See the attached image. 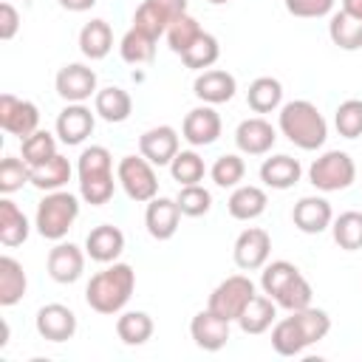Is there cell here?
<instances>
[{"mask_svg":"<svg viewBox=\"0 0 362 362\" xmlns=\"http://www.w3.org/2000/svg\"><path fill=\"white\" fill-rule=\"evenodd\" d=\"M136 288V272L127 263H110L85 286V303L96 314H119Z\"/></svg>","mask_w":362,"mask_h":362,"instance_id":"obj_1","label":"cell"},{"mask_svg":"<svg viewBox=\"0 0 362 362\" xmlns=\"http://www.w3.org/2000/svg\"><path fill=\"white\" fill-rule=\"evenodd\" d=\"M280 133L300 150H317L328 139V122L320 113V107L308 99H294L280 107L277 116Z\"/></svg>","mask_w":362,"mask_h":362,"instance_id":"obj_2","label":"cell"},{"mask_svg":"<svg viewBox=\"0 0 362 362\" xmlns=\"http://www.w3.org/2000/svg\"><path fill=\"white\" fill-rule=\"evenodd\" d=\"M76 173H79V198L85 204L102 206L113 198L119 178H113V156L107 147H102V144L85 147L79 153Z\"/></svg>","mask_w":362,"mask_h":362,"instance_id":"obj_3","label":"cell"},{"mask_svg":"<svg viewBox=\"0 0 362 362\" xmlns=\"http://www.w3.org/2000/svg\"><path fill=\"white\" fill-rule=\"evenodd\" d=\"M79 218V198L65 189L45 192V198L37 204L34 226L45 240H62L74 221Z\"/></svg>","mask_w":362,"mask_h":362,"instance_id":"obj_4","label":"cell"},{"mask_svg":"<svg viewBox=\"0 0 362 362\" xmlns=\"http://www.w3.org/2000/svg\"><path fill=\"white\" fill-rule=\"evenodd\" d=\"M308 181L320 192H339L356 181V164L345 150H328L308 167Z\"/></svg>","mask_w":362,"mask_h":362,"instance_id":"obj_5","label":"cell"},{"mask_svg":"<svg viewBox=\"0 0 362 362\" xmlns=\"http://www.w3.org/2000/svg\"><path fill=\"white\" fill-rule=\"evenodd\" d=\"M116 178L124 189V195L136 204H147L158 195V178L153 164L144 156H124L116 167Z\"/></svg>","mask_w":362,"mask_h":362,"instance_id":"obj_6","label":"cell"},{"mask_svg":"<svg viewBox=\"0 0 362 362\" xmlns=\"http://www.w3.org/2000/svg\"><path fill=\"white\" fill-rule=\"evenodd\" d=\"M255 297V283L246 277V274H232L226 280H221L212 294H209V303L206 308H212L215 314L226 317L229 322H235L240 317V311L249 305V300Z\"/></svg>","mask_w":362,"mask_h":362,"instance_id":"obj_7","label":"cell"},{"mask_svg":"<svg viewBox=\"0 0 362 362\" xmlns=\"http://www.w3.org/2000/svg\"><path fill=\"white\" fill-rule=\"evenodd\" d=\"M181 14H187V0H144L133 14V28L158 40Z\"/></svg>","mask_w":362,"mask_h":362,"instance_id":"obj_8","label":"cell"},{"mask_svg":"<svg viewBox=\"0 0 362 362\" xmlns=\"http://www.w3.org/2000/svg\"><path fill=\"white\" fill-rule=\"evenodd\" d=\"M0 127L11 136H17L20 141L28 139L34 130H40V110L34 102L20 99L14 93H3L0 96Z\"/></svg>","mask_w":362,"mask_h":362,"instance_id":"obj_9","label":"cell"},{"mask_svg":"<svg viewBox=\"0 0 362 362\" xmlns=\"http://www.w3.org/2000/svg\"><path fill=\"white\" fill-rule=\"evenodd\" d=\"M269 255H272V238L266 229L260 226H249L238 235L235 240V249H232V257H235V266L243 269V272H257L269 263Z\"/></svg>","mask_w":362,"mask_h":362,"instance_id":"obj_10","label":"cell"},{"mask_svg":"<svg viewBox=\"0 0 362 362\" xmlns=\"http://www.w3.org/2000/svg\"><path fill=\"white\" fill-rule=\"evenodd\" d=\"M54 88L65 102H85V99L96 96V90H99L96 88V71L82 65V62H68L57 71Z\"/></svg>","mask_w":362,"mask_h":362,"instance_id":"obj_11","label":"cell"},{"mask_svg":"<svg viewBox=\"0 0 362 362\" xmlns=\"http://www.w3.org/2000/svg\"><path fill=\"white\" fill-rule=\"evenodd\" d=\"M93 124H96V110L90 113L85 102H68L57 116V136L62 144L76 147L93 133Z\"/></svg>","mask_w":362,"mask_h":362,"instance_id":"obj_12","label":"cell"},{"mask_svg":"<svg viewBox=\"0 0 362 362\" xmlns=\"http://www.w3.org/2000/svg\"><path fill=\"white\" fill-rule=\"evenodd\" d=\"M178 133L170 124L150 127L139 136V153L153 164V167H170V161L178 156Z\"/></svg>","mask_w":362,"mask_h":362,"instance_id":"obj_13","label":"cell"},{"mask_svg":"<svg viewBox=\"0 0 362 362\" xmlns=\"http://www.w3.org/2000/svg\"><path fill=\"white\" fill-rule=\"evenodd\" d=\"M181 136H184V141L192 144V147L215 144L218 136H221V116H218V110H215L212 105L192 107V110L184 116Z\"/></svg>","mask_w":362,"mask_h":362,"instance_id":"obj_14","label":"cell"},{"mask_svg":"<svg viewBox=\"0 0 362 362\" xmlns=\"http://www.w3.org/2000/svg\"><path fill=\"white\" fill-rule=\"evenodd\" d=\"M37 334L48 342H68L76 334V314L62 303H48L37 311Z\"/></svg>","mask_w":362,"mask_h":362,"instance_id":"obj_15","label":"cell"},{"mask_svg":"<svg viewBox=\"0 0 362 362\" xmlns=\"http://www.w3.org/2000/svg\"><path fill=\"white\" fill-rule=\"evenodd\" d=\"M229 320L215 314L212 308H204L189 322V337L201 351H221L229 342Z\"/></svg>","mask_w":362,"mask_h":362,"instance_id":"obj_16","label":"cell"},{"mask_svg":"<svg viewBox=\"0 0 362 362\" xmlns=\"http://www.w3.org/2000/svg\"><path fill=\"white\" fill-rule=\"evenodd\" d=\"M85 255L88 252H82L76 243L57 240V246L48 252V263H45L51 280L54 283H62V286L76 283L82 277V272H85Z\"/></svg>","mask_w":362,"mask_h":362,"instance_id":"obj_17","label":"cell"},{"mask_svg":"<svg viewBox=\"0 0 362 362\" xmlns=\"http://www.w3.org/2000/svg\"><path fill=\"white\" fill-rule=\"evenodd\" d=\"M291 221H294V226H297L300 232H305V235H320V232H325V229L331 226L334 209H331V204H328L322 195H305V198H300V201L294 204Z\"/></svg>","mask_w":362,"mask_h":362,"instance_id":"obj_18","label":"cell"},{"mask_svg":"<svg viewBox=\"0 0 362 362\" xmlns=\"http://www.w3.org/2000/svg\"><path fill=\"white\" fill-rule=\"evenodd\" d=\"M274 141H277V133L263 116L243 119L235 130V144L246 156H266L274 147Z\"/></svg>","mask_w":362,"mask_h":362,"instance_id":"obj_19","label":"cell"},{"mask_svg":"<svg viewBox=\"0 0 362 362\" xmlns=\"http://www.w3.org/2000/svg\"><path fill=\"white\" fill-rule=\"evenodd\" d=\"M178 221H181V209L175 198H161L156 195L153 201H147V212H144V226L150 232V238L156 240H170L178 232Z\"/></svg>","mask_w":362,"mask_h":362,"instance_id":"obj_20","label":"cell"},{"mask_svg":"<svg viewBox=\"0 0 362 362\" xmlns=\"http://www.w3.org/2000/svg\"><path fill=\"white\" fill-rule=\"evenodd\" d=\"M238 90V82L229 71H221V68H209V71H201L192 82V93L204 102V105H223L235 96Z\"/></svg>","mask_w":362,"mask_h":362,"instance_id":"obj_21","label":"cell"},{"mask_svg":"<svg viewBox=\"0 0 362 362\" xmlns=\"http://www.w3.org/2000/svg\"><path fill=\"white\" fill-rule=\"evenodd\" d=\"M85 252L96 263H116V257L124 252V232L113 223H99L88 232Z\"/></svg>","mask_w":362,"mask_h":362,"instance_id":"obj_22","label":"cell"},{"mask_svg":"<svg viewBox=\"0 0 362 362\" xmlns=\"http://www.w3.org/2000/svg\"><path fill=\"white\" fill-rule=\"evenodd\" d=\"M266 204H269L266 189H260L255 184H243V187L238 184L226 201V209L235 221H255L266 212Z\"/></svg>","mask_w":362,"mask_h":362,"instance_id":"obj_23","label":"cell"},{"mask_svg":"<svg viewBox=\"0 0 362 362\" xmlns=\"http://www.w3.org/2000/svg\"><path fill=\"white\" fill-rule=\"evenodd\" d=\"M93 110L99 119L110 122V124H119V122H127L130 113H133V99L124 88L119 85H110V88H102L96 90L93 96Z\"/></svg>","mask_w":362,"mask_h":362,"instance_id":"obj_24","label":"cell"},{"mask_svg":"<svg viewBox=\"0 0 362 362\" xmlns=\"http://www.w3.org/2000/svg\"><path fill=\"white\" fill-rule=\"evenodd\" d=\"M300 175H303L300 161L286 153H277L260 164V181L272 189H291L300 181Z\"/></svg>","mask_w":362,"mask_h":362,"instance_id":"obj_25","label":"cell"},{"mask_svg":"<svg viewBox=\"0 0 362 362\" xmlns=\"http://www.w3.org/2000/svg\"><path fill=\"white\" fill-rule=\"evenodd\" d=\"M274 317H277V303L269 294L266 297L255 294L235 322L240 325L243 334H263V331H269L274 325Z\"/></svg>","mask_w":362,"mask_h":362,"instance_id":"obj_26","label":"cell"},{"mask_svg":"<svg viewBox=\"0 0 362 362\" xmlns=\"http://www.w3.org/2000/svg\"><path fill=\"white\" fill-rule=\"evenodd\" d=\"M28 232H31V223H28L25 212L11 198H3L0 201V243L14 249V246L25 243Z\"/></svg>","mask_w":362,"mask_h":362,"instance_id":"obj_27","label":"cell"},{"mask_svg":"<svg viewBox=\"0 0 362 362\" xmlns=\"http://www.w3.org/2000/svg\"><path fill=\"white\" fill-rule=\"evenodd\" d=\"M25 288H28V277L23 272V263L14 260L11 255H3L0 257V305L3 308L17 305Z\"/></svg>","mask_w":362,"mask_h":362,"instance_id":"obj_28","label":"cell"},{"mask_svg":"<svg viewBox=\"0 0 362 362\" xmlns=\"http://www.w3.org/2000/svg\"><path fill=\"white\" fill-rule=\"evenodd\" d=\"M113 48V28L107 20H90L79 31V51L88 59H105Z\"/></svg>","mask_w":362,"mask_h":362,"instance_id":"obj_29","label":"cell"},{"mask_svg":"<svg viewBox=\"0 0 362 362\" xmlns=\"http://www.w3.org/2000/svg\"><path fill=\"white\" fill-rule=\"evenodd\" d=\"M328 37L342 51H359L362 48V20L354 17V14H348L345 8H339L337 14H331Z\"/></svg>","mask_w":362,"mask_h":362,"instance_id":"obj_30","label":"cell"},{"mask_svg":"<svg viewBox=\"0 0 362 362\" xmlns=\"http://www.w3.org/2000/svg\"><path fill=\"white\" fill-rule=\"evenodd\" d=\"M71 181V161L65 156H54L48 158L45 164L40 167H31V184L42 192H54V189H62L65 184Z\"/></svg>","mask_w":362,"mask_h":362,"instance_id":"obj_31","label":"cell"},{"mask_svg":"<svg viewBox=\"0 0 362 362\" xmlns=\"http://www.w3.org/2000/svg\"><path fill=\"white\" fill-rule=\"evenodd\" d=\"M272 348L280 354V356H297L308 348V339L303 334V328L297 325L294 317H283L274 322L272 328Z\"/></svg>","mask_w":362,"mask_h":362,"instance_id":"obj_32","label":"cell"},{"mask_svg":"<svg viewBox=\"0 0 362 362\" xmlns=\"http://www.w3.org/2000/svg\"><path fill=\"white\" fill-rule=\"evenodd\" d=\"M246 102H249V107L255 113H272V110H277L280 102H283V85H280V79H274V76H257L249 85V90H246Z\"/></svg>","mask_w":362,"mask_h":362,"instance_id":"obj_33","label":"cell"},{"mask_svg":"<svg viewBox=\"0 0 362 362\" xmlns=\"http://www.w3.org/2000/svg\"><path fill=\"white\" fill-rule=\"evenodd\" d=\"M156 325H153V317L147 311H124L119 320H116V334L124 345L136 348V345H144L150 337H153Z\"/></svg>","mask_w":362,"mask_h":362,"instance_id":"obj_34","label":"cell"},{"mask_svg":"<svg viewBox=\"0 0 362 362\" xmlns=\"http://www.w3.org/2000/svg\"><path fill=\"white\" fill-rule=\"evenodd\" d=\"M156 42H158L156 37H150L139 28H130L119 42V54L127 65H147L156 57Z\"/></svg>","mask_w":362,"mask_h":362,"instance_id":"obj_35","label":"cell"},{"mask_svg":"<svg viewBox=\"0 0 362 362\" xmlns=\"http://www.w3.org/2000/svg\"><path fill=\"white\" fill-rule=\"evenodd\" d=\"M331 232H334V240L339 249H345V252L362 249V212H356V209L342 212L339 218L331 221Z\"/></svg>","mask_w":362,"mask_h":362,"instance_id":"obj_36","label":"cell"},{"mask_svg":"<svg viewBox=\"0 0 362 362\" xmlns=\"http://www.w3.org/2000/svg\"><path fill=\"white\" fill-rule=\"evenodd\" d=\"M218 57H221V45H218V40L212 37V34H201L184 54H181V62L187 65V68H192V71H209L215 62H218Z\"/></svg>","mask_w":362,"mask_h":362,"instance_id":"obj_37","label":"cell"},{"mask_svg":"<svg viewBox=\"0 0 362 362\" xmlns=\"http://www.w3.org/2000/svg\"><path fill=\"white\" fill-rule=\"evenodd\" d=\"M170 173H173V181H178L181 187H189L204 181L206 164L195 150H178V156L170 161Z\"/></svg>","mask_w":362,"mask_h":362,"instance_id":"obj_38","label":"cell"},{"mask_svg":"<svg viewBox=\"0 0 362 362\" xmlns=\"http://www.w3.org/2000/svg\"><path fill=\"white\" fill-rule=\"evenodd\" d=\"M294 277H300V269H297L294 263H288V260H272V263L263 266L260 288H263V294H269L272 300H277L280 291H283Z\"/></svg>","mask_w":362,"mask_h":362,"instance_id":"obj_39","label":"cell"},{"mask_svg":"<svg viewBox=\"0 0 362 362\" xmlns=\"http://www.w3.org/2000/svg\"><path fill=\"white\" fill-rule=\"evenodd\" d=\"M57 156V139L48 130H34L28 139H23V161L28 167H40L48 158Z\"/></svg>","mask_w":362,"mask_h":362,"instance_id":"obj_40","label":"cell"},{"mask_svg":"<svg viewBox=\"0 0 362 362\" xmlns=\"http://www.w3.org/2000/svg\"><path fill=\"white\" fill-rule=\"evenodd\" d=\"M291 317H294V320H297V325L303 328V334H305L308 345H314V342L325 339V337H328V331H331V317H328V311H322V308L305 305V308H300V311H291Z\"/></svg>","mask_w":362,"mask_h":362,"instance_id":"obj_41","label":"cell"},{"mask_svg":"<svg viewBox=\"0 0 362 362\" xmlns=\"http://www.w3.org/2000/svg\"><path fill=\"white\" fill-rule=\"evenodd\" d=\"M204 31H201V25H198V20L192 17V14H181L170 28H167V45H170V51L173 54H184L198 37H201Z\"/></svg>","mask_w":362,"mask_h":362,"instance_id":"obj_42","label":"cell"},{"mask_svg":"<svg viewBox=\"0 0 362 362\" xmlns=\"http://www.w3.org/2000/svg\"><path fill=\"white\" fill-rule=\"evenodd\" d=\"M209 175L223 189L226 187H238L243 181V175H246V164H243V158L238 153H226V156L215 158V164L209 167Z\"/></svg>","mask_w":362,"mask_h":362,"instance_id":"obj_43","label":"cell"},{"mask_svg":"<svg viewBox=\"0 0 362 362\" xmlns=\"http://www.w3.org/2000/svg\"><path fill=\"white\" fill-rule=\"evenodd\" d=\"M23 184H31V167L17 156H6L0 161V192L11 195L23 189Z\"/></svg>","mask_w":362,"mask_h":362,"instance_id":"obj_44","label":"cell"},{"mask_svg":"<svg viewBox=\"0 0 362 362\" xmlns=\"http://www.w3.org/2000/svg\"><path fill=\"white\" fill-rule=\"evenodd\" d=\"M175 201H178L181 215H187V218H201V215H206L212 209V192L206 187H201V184L181 187Z\"/></svg>","mask_w":362,"mask_h":362,"instance_id":"obj_45","label":"cell"},{"mask_svg":"<svg viewBox=\"0 0 362 362\" xmlns=\"http://www.w3.org/2000/svg\"><path fill=\"white\" fill-rule=\"evenodd\" d=\"M334 127L345 139L362 136V99H345L334 113Z\"/></svg>","mask_w":362,"mask_h":362,"instance_id":"obj_46","label":"cell"},{"mask_svg":"<svg viewBox=\"0 0 362 362\" xmlns=\"http://www.w3.org/2000/svg\"><path fill=\"white\" fill-rule=\"evenodd\" d=\"M311 297H314L311 283L300 274V277H294V280L280 291V297H277L274 303H277L280 308H286V311H300V308L311 305Z\"/></svg>","mask_w":362,"mask_h":362,"instance_id":"obj_47","label":"cell"},{"mask_svg":"<svg viewBox=\"0 0 362 362\" xmlns=\"http://www.w3.org/2000/svg\"><path fill=\"white\" fill-rule=\"evenodd\" d=\"M334 0H286V11L291 17H303V20H314V17H325L331 14Z\"/></svg>","mask_w":362,"mask_h":362,"instance_id":"obj_48","label":"cell"},{"mask_svg":"<svg viewBox=\"0 0 362 362\" xmlns=\"http://www.w3.org/2000/svg\"><path fill=\"white\" fill-rule=\"evenodd\" d=\"M17 31H20V11L8 0H3L0 3V40H14Z\"/></svg>","mask_w":362,"mask_h":362,"instance_id":"obj_49","label":"cell"},{"mask_svg":"<svg viewBox=\"0 0 362 362\" xmlns=\"http://www.w3.org/2000/svg\"><path fill=\"white\" fill-rule=\"evenodd\" d=\"M62 8H68V11H88V8H93L96 6V0H57Z\"/></svg>","mask_w":362,"mask_h":362,"instance_id":"obj_50","label":"cell"},{"mask_svg":"<svg viewBox=\"0 0 362 362\" xmlns=\"http://www.w3.org/2000/svg\"><path fill=\"white\" fill-rule=\"evenodd\" d=\"M342 8H345L348 14H354V17L362 20V0H342Z\"/></svg>","mask_w":362,"mask_h":362,"instance_id":"obj_51","label":"cell"},{"mask_svg":"<svg viewBox=\"0 0 362 362\" xmlns=\"http://www.w3.org/2000/svg\"><path fill=\"white\" fill-rule=\"evenodd\" d=\"M206 3H212V6H223V3H229V0H206Z\"/></svg>","mask_w":362,"mask_h":362,"instance_id":"obj_52","label":"cell"}]
</instances>
